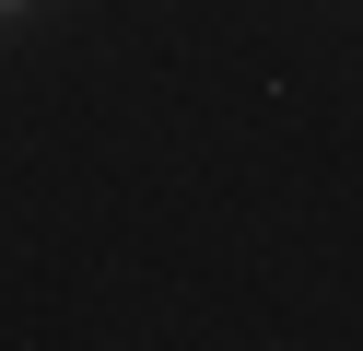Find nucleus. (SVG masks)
Here are the masks:
<instances>
[{
  "label": "nucleus",
  "instance_id": "f257e3e1",
  "mask_svg": "<svg viewBox=\"0 0 363 351\" xmlns=\"http://www.w3.org/2000/svg\"><path fill=\"white\" fill-rule=\"evenodd\" d=\"M0 12H24V0H0Z\"/></svg>",
  "mask_w": 363,
  "mask_h": 351
}]
</instances>
